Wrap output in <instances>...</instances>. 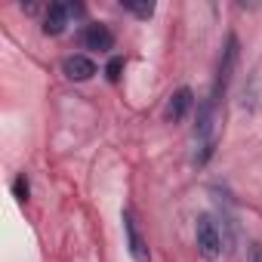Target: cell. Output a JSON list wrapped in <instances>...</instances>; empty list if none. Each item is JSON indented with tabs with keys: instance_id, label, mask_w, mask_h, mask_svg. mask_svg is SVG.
<instances>
[{
	"instance_id": "cell-10",
	"label": "cell",
	"mask_w": 262,
	"mask_h": 262,
	"mask_svg": "<svg viewBox=\"0 0 262 262\" xmlns=\"http://www.w3.org/2000/svg\"><path fill=\"white\" fill-rule=\"evenodd\" d=\"M105 71H108V80H117V77H120V71H123V59H111Z\"/></svg>"
},
{
	"instance_id": "cell-1",
	"label": "cell",
	"mask_w": 262,
	"mask_h": 262,
	"mask_svg": "<svg viewBox=\"0 0 262 262\" xmlns=\"http://www.w3.org/2000/svg\"><path fill=\"white\" fill-rule=\"evenodd\" d=\"M194 244H198V253L207 262L219 259V253H222V234H219L213 216H207V213L198 216V222H194Z\"/></svg>"
},
{
	"instance_id": "cell-3",
	"label": "cell",
	"mask_w": 262,
	"mask_h": 262,
	"mask_svg": "<svg viewBox=\"0 0 262 262\" xmlns=\"http://www.w3.org/2000/svg\"><path fill=\"white\" fill-rule=\"evenodd\" d=\"M234 62H237V37H234V34H228L225 50H222V59H219V71H216V86H213V96H210L213 102H219V99H222V93H225V86H228V80H231Z\"/></svg>"
},
{
	"instance_id": "cell-4",
	"label": "cell",
	"mask_w": 262,
	"mask_h": 262,
	"mask_svg": "<svg viewBox=\"0 0 262 262\" xmlns=\"http://www.w3.org/2000/svg\"><path fill=\"white\" fill-rule=\"evenodd\" d=\"M71 13H80V7H68V4H53V7H47V16H43V34H50V37L62 34L65 25H68V16H71Z\"/></svg>"
},
{
	"instance_id": "cell-6",
	"label": "cell",
	"mask_w": 262,
	"mask_h": 262,
	"mask_svg": "<svg viewBox=\"0 0 262 262\" xmlns=\"http://www.w3.org/2000/svg\"><path fill=\"white\" fill-rule=\"evenodd\" d=\"M80 40H83L86 50H96V53H108L114 47V34H111L108 25H86Z\"/></svg>"
},
{
	"instance_id": "cell-11",
	"label": "cell",
	"mask_w": 262,
	"mask_h": 262,
	"mask_svg": "<svg viewBox=\"0 0 262 262\" xmlns=\"http://www.w3.org/2000/svg\"><path fill=\"white\" fill-rule=\"evenodd\" d=\"M250 262H262V244H250Z\"/></svg>"
},
{
	"instance_id": "cell-9",
	"label": "cell",
	"mask_w": 262,
	"mask_h": 262,
	"mask_svg": "<svg viewBox=\"0 0 262 262\" xmlns=\"http://www.w3.org/2000/svg\"><path fill=\"white\" fill-rule=\"evenodd\" d=\"M28 191H31V188H28V179H25V173H19V176L13 179V194H16V201L25 204V201H28Z\"/></svg>"
},
{
	"instance_id": "cell-5",
	"label": "cell",
	"mask_w": 262,
	"mask_h": 262,
	"mask_svg": "<svg viewBox=\"0 0 262 262\" xmlns=\"http://www.w3.org/2000/svg\"><path fill=\"white\" fill-rule=\"evenodd\" d=\"M194 108V93L188 90V86H182V90H176L173 96H170V102H167V120L170 123H182L185 120V114Z\"/></svg>"
},
{
	"instance_id": "cell-2",
	"label": "cell",
	"mask_w": 262,
	"mask_h": 262,
	"mask_svg": "<svg viewBox=\"0 0 262 262\" xmlns=\"http://www.w3.org/2000/svg\"><path fill=\"white\" fill-rule=\"evenodd\" d=\"M120 219H123L126 250H129V256H133V262H151V250H148V241L142 237V231H139V222H136L133 210H129V207H123Z\"/></svg>"
},
{
	"instance_id": "cell-8",
	"label": "cell",
	"mask_w": 262,
	"mask_h": 262,
	"mask_svg": "<svg viewBox=\"0 0 262 262\" xmlns=\"http://www.w3.org/2000/svg\"><path fill=\"white\" fill-rule=\"evenodd\" d=\"M126 13H133V16H139V19H148L151 13H155V4H133V0H123L120 4Z\"/></svg>"
},
{
	"instance_id": "cell-7",
	"label": "cell",
	"mask_w": 262,
	"mask_h": 262,
	"mask_svg": "<svg viewBox=\"0 0 262 262\" xmlns=\"http://www.w3.org/2000/svg\"><path fill=\"white\" fill-rule=\"evenodd\" d=\"M62 71H65V77L68 80H90L93 74H96V62L90 59V56H68L65 62H62Z\"/></svg>"
}]
</instances>
